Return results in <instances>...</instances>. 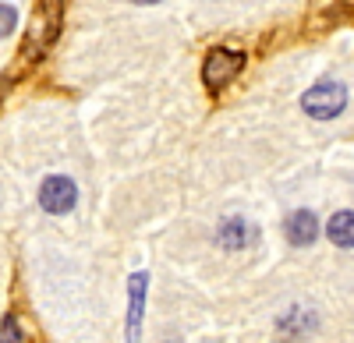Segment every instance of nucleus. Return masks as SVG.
Instances as JSON below:
<instances>
[{
    "label": "nucleus",
    "mask_w": 354,
    "mask_h": 343,
    "mask_svg": "<svg viewBox=\"0 0 354 343\" xmlns=\"http://www.w3.org/2000/svg\"><path fill=\"white\" fill-rule=\"evenodd\" d=\"M61 18H64V0H39V8L32 11V21H28V32H25V53L32 57H43L57 32H61Z\"/></svg>",
    "instance_id": "nucleus-1"
},
{
    "label": "nucleus",
    "mask_w": 354,
    "mask_h": 343,
    "mask_svg": "<svg viewBox=\"0 0 354 343\" xmlns=\"http://www.w3.org/2000/svg\"><path fill=\"white\" fill-rule=\"evenodd\" d=\"M241 68H245V53L227 50V46L209 50V57H205V64H202V81H205V89H209V92L227 89L230 78H238Z\"/></svg>",
    "instance_id": "nucleus-2"
},
{
    "label": "nucleus",
    "mask_w": 354,
    "mask_h": 343,
    "mask_svg": "<svg viewBox=\"0 0 354 343\" xmlns=\"http://www.w3.org/2000/svg\"><path fill=\"white\" fill-rule=\"evenodd\" d=\"M301 106H305L308 117H315V121H333L337 113L347 106V89L340 81H319V85H312V89L301 96Z\"/></svg>",
    "instance_id": "nucleus-3"
},
{
    "label": "nucleus",
    "mask_w": 354,
    "mask_h": 343,
    "mask_svg": "<svg viewBox=\"0 0 354 343\" xmlns=\"http://www.w3.org/2000/svg\"><path fill=\"white\" fill-rule=\"evenodd\" d=\"M39 206H43L46 213H53V216H68V213L78 206V188H75V181L64 177V174L46 177V181L39 184Z\"/></svg>",
    "instance_id": "nucleus-4"
},
{
    "label": "nucleus",
    "mask_w": 354,
    "mask_h": 343,
    "mask_svg": "<svg viewBox=\"0 0 354 343\" xmlns=\"http://www.w3.org/2000/svg\"><path fill=\"white\" fill-rule=\"evenodd\" d=\"M145 291H149V273H135L128 280V340L135 343L142 333V315H145Z\"/></svg>",
    "instance_id": "nucleus-5"
},
{
    "label": "nucleus",
    "mask_w": 354,
    "mask_h": 343,
    "mask_svg": "<svg viewBox=\"0 0 354 343\" xmlns=\"http://www.w3.org/2000/svg\"><path fill=\"white\" fill-rule=\"evenodd\" d=\"M283 231H287V241H290L294 248H308V244L319 237V219H315L312 209H298V213L287 216Z\"/></svg>",
    "instance_id": "nucleus-6"
},
{
    "label": "nucleus",
    "mask_w": 354,
    "mask_h": 343,
    "mask_svg": "<svg viewBox=\"0 0 354 343\" xmlns=\"http://www.w3.org/2000/svg\"><path fill=\"white\" fill-rule=\"evenodd\" d=\"M216 241H220L223 248H230V251H241V248H248V244L255 241V226H252L248 219H241V216H230V219L220 223Z\"/></svg>",
    "instance_id": "nucleus-7"
},
{
    "label": "nucleus",
    "mask_w": 354,
    "mask_h": 343,
    "mask_svg": "<svg viewBox=\"0 0 354 343\" xmlns=\"http://www.w3.org/2000/svg\"><path fill=\"white\" fill-rule=\"evenodd\" d=\"M326 234L337 248H354V209H340L330 226H326Z\"/></svg>",
    "instance_id": "nucleus-8"
},
{
    "label": "nucleus",
    "mask_w": 354,
    "mask_h": 343,
    "mask_svg": "<svg viewBox=\"0 0 354 343\" xmlns=\"http://www.w3.org/2000/svg\"><path fill=\"white\" fill-rule=\"evenodd\" d=\"M312 329H315V315L312 311H301V308L287 311V315L280 319V333L283 336H301V333H312Z\"/></svg>",
    "instance_id": "nucleus-9"
},
{
    "label": "nucleus",
    "mask_w": 354,
    "mask_h": 343,
    "mask_svg": "<svg viewBox=\"0 0 354 343\" xmlns=\"http://www.w3.org/2000/svg\"><path fill=\"white\" fill-rule=\"evenodd\" d=\"M0 343H28V336L21 333V322L15 315H8L0 322Z\"/></svg>",
    "instance_id": "nucleus-10"
},
{
    "label": "nucleus",
    "mask_w": 354,
    "mask_h": 343,
    "mask_svg": "<svg viewBox=\"0 0 354 343\" xmlns=\"http://www.w3.org/2000/svg\"><path fill=\"white\" fill-rule=\"evenodd\" d=\"M15 28H18V11L11 4H0V39L11 36Z\"/></svg>",
    "instance_id": "nucleus-11"
},
{
    "label": "nucleus",
    "mask_w": 354,
    "mask_h": 343,
    "mask_svg": "<svg viewBox=\"0 0 354 343\" xmlns=\"http://www.w3.org/2000/svg\"><path fill=\"white\" fill-rule=\"evenodd\" d=\"M8 89H11V78L4 75V78H0V99H4V92H8Z\"/></svg>",
    "instance_id": "nucleus-12"
},
{
    "label": "nucleus",
    "mask_w": 354,
    "mask_h": 343,
    "mask_svg": "<svg viewBox=\"0 0 354 343\" xmlns=\"http://www.w3.org/2000/svg\"><path fill=\"white\" fill-rule=\"evenodd\" d=\"M135 4H156V0H135Z\"/></svg>",
    "instance_id": "nucleus-13"
}]
</instances>
